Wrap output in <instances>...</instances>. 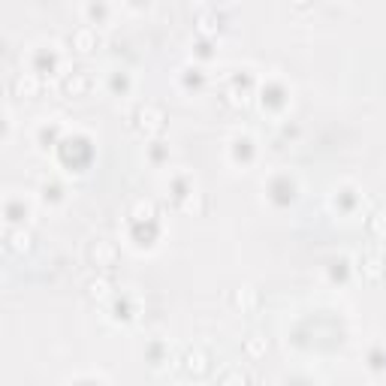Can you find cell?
I'll return each instance as SVG.
<instances>
[{
	"label": "cell",
	"mask_w": 386,
	"mask_h": 386,
	"mask_svg": "<svg viewBox=\"0 0 386 386\" xmlns=\"http://www.w3.org/2000/svg\"><path fill=\"white\" fill-rule=\"evenodd\" d=\"M9 238H12L9 245H12L15 251H28V248H31V235H28V232H12Z\"/></svg>",
	"instance_id": "5"
},
{
	"label": "cell",
	"mask_w": 386,
	"mask_h": 386,
	"mask_svg": "<svg viewBox=\"0 0 386 386\" xmlns=\"http://www.w3.org/2000/svg\"><path fill=\"white\" fill-rule=\"evenodd\" d=\"M15 91L21 96H31V94H36V79H33L31 73H21L18 79H15Z\"/></svg>",
	"instance_id": "3"
},
{
	"label": "cell",
	"mask_w": 386,
	"mask_h": 386,
	"mask_svg": "<svg viewBox=\"0 0 386 386\" xmlns=\"http://www.w3.org/2000/svg\"><path fill=\"white\" fill-rule=\"evenodd\" d=\"M91 254H94V259H100V262H112V259H115V251H112L109 245H96Z\"/></svg>",
	"instance_id": "6"
},
{
	"label": "cell",
	"mask_w": 386,
	"mask_h": 386,
	"mask_svg": "<svg viewBox=\"0 0 386 386\" xmlns=\"http://www.w3.org/2000/svg\"><path fill=\"white\" fill-rule=\"evenodd\" d=\"M85 88H88V79H85L82 73H76V76H69V79H66V91L79 94V91H85Z\"/></svg>",
	"instance_id": "4"
},
{
	"label": "cell",
	"mask_w": 386,
	"mask_h": 386,
	"mask_svg": "<svg viewBox=\"0 0 386 386\" xmlns=\"http://www.w3.org/2000/svg\"><path fill=\"white\" fill-rule=\"evenodd\" d=\"M91 293H94V296H106V293H109V284H106V281H100V284L91 287Z\"/></svg>",
	"instance_id": "9"
},
{
	"label": "cell",
	"mask_w": 386,
	"mask_h": 386,
	"mask_svg": "<svg viewBox=\"0 0 386 386\" xmlns=\"http://www.w3.org/2000/svg\"><path fill=\"white\" fill-rule=\"evenodd\" d=\"M94 42H96V36H94L91 28H79V31L73 33V45H76V49H82V52L94 49Z\"/></svg>",
	"instance_id": "2"
},
{
	"label": "cell",
	"mask_w": 386,
	"mask_h": 386,
	"mask_svg": "<svg viewBox=\"0 0 386 386\" xmlns=\"http://www.w3.org/2000/svg\"><path fill=\"white\" fill-rule=\"evenodd\" d=\"M139 118H142L139 124H142V127H148V130H160V124H163V112H160V109H154V106L142 109V112H139Z\"/></svg>",
	"instance_id": "1"
},
{
	"label": "cell",
	"mask_w": 386,
	"mask_h": 386,
	"mask_svg": "<svg viewBox=\"0 0 386 386\" xmlns=\"http://www.w3.org/2000/svg\"><path fill=\"white\" fill-rule=\"evenodd\" d=\"M224 386H245V377H235V374H226Z\"/></svg>",
	"instance_id": "7"
},
{
	"label": "cell",
	"mask_w": 386,
	"mask_h": 386,
	"mask_svg": "<svg viewBox=\"0 0 386 386\" xmlns=\"http://www.w3.org/2000/svg\"><path fill=\"white\" fill-rule=\"evenodd\" d=\"M377 266H380L377 259H368V262H365V269H368V275H371V278H377V275H380V269H377Z\"/></svg>",
	"instance_id": "8"
},
{
	"label": "cell",
	"mask_w": 386,
	"mask_h": 386,
	"mask_svg": "<svg viewBox=\"0 0 386 386\" xmlns=\"http://www.w3.org/2000/svg\"><path fill=\"white\" fill-rule=\"evenodd\" d=\"M248 350H251V353H259V350H262V344L257 341V335H254V338L248 341Z\"/></svg>",
	"instance_id": "10"
}]
</instances>
